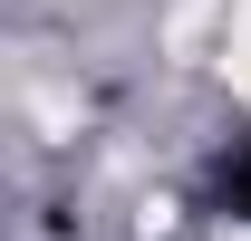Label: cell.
<instances>
[{"instance_id":"6da1fadb","label":"cell","mask_w":251,"mask_h":241,"mask_svg":"<svg viewBox=\"0 0 251 241\" xmlns=\"http://www.w3.org/2000/svg\"><path fill=\"white\" fill-rule=\"evenodd\" d=\"M222 212H232V222H251V154L222 174Z\"/></svg>"}]
</instances>
